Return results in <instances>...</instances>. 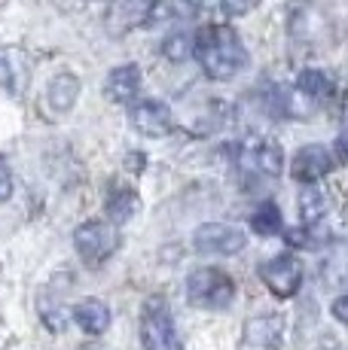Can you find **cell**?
Segmentation results:
<instances>
[{"label": "cell", "instance_id": "6da1fadb", "mask_svg": "<svg viewBox=\"0 0 348 350\" xmlns=\"http://www.w3.org/2000/svg\"><path fill=\"white\" fill-rule=\"evenodd\" d=\"M192 55L202 64L205 77L214 83H226V79L238 77L251 62L242 37L226 25H208L199 31L192 40Z\"/></svg>", "mask_w": 348, "mask_h": 350}, {"label": "cell", "instance_id": "7a4b0ae2", "mask_svg": "<svg viewBox=\"0 0 348 350\" xmlns=\"http://www.w3.org/2000/svg\"><path fill=\"white\" fill-rule=\"evenodd\" d=\"M236 299V280L217 265L192 268L186 278V301L202 311H223Z\"/></svg>", "mask_w": 348, "mask_h": 350}, {"label": "cell", "instance_id": "3957f363", "mask_svg": "<svg viewBox=\"0 0 348 350\" xmlns=\"http://www.w3.org/2000/svg\"><path fill=\"white\" fill-rule=\"evenodd\" d=\"M140 345L144 350H184L171 308L162 295H150L140 308Z\"/></svg>", "mask_w": 348, "mask_h": 350}, {"label": "cell", "instance_id": "277c9868", "mask_svg": "<svg viewBox=\"0 0 348 350\" xmlns=\"http://www.w3.org/2000/svg\"><path fill=\"white\" fill-rule=\"evenodd\" d=\"M73 250L86 265H101L119 250V228L107 219H89L73 228Z\"/></svg>", "mask_w": 348, "mask_h": 350}, {"label": "cell", "instance_id": "5b68a950", "mask_svg": "<svg viewBox=\"0 0 348 350\" xmlns=\"http://www.w3.org/2000/svg\"><path fill=\"white\" fill-rule=\"evenodd\" d=\"M238 165L253 177H278L284 171V150L269 137H247L238 146Z\"/></svg>", "mask_w": 348, "mask_h": 350}, {"label": "cell", "instance_id": "8992f818", "mask_svg": "<svg viewBox=\"0 0 348 350\" xmlns=\"http://www.w3.org/2000/svg\"><path fill=\"white\" fill-rule=\"evenodd\" d=\"M260 278H263L266 289L278 299H290L303 286V262L293 253H278L260 265Z\"/></svg>", "mask_w": 348, "mask_h": 350}, {"label": "cell", "instance_id": "52a82bcc", "mask_svg": "<svg viewBox=\"0 0 348 350\" xmlns=\"http://www.w3.org/2000/svg\"><path fill=\"white\" fill-rule=\"evenodd\" d=\"M192 247L208 256H236L247 247V234L232 223H205L192 232Z\"/></svg>", "mask_w": 348, "mask_h": 350}, {"label": "cell", "instance_id": "ba28073f", "mask_svg": "<svg viewBox=\"0 0 348 350\" xmlns=\"http://www.w3.org/2000/svg\"><path fill=\"white\" fill-rule=\"evenodd\" d=\"M129 122L144 137H165V134L174 131V113L165 100L144 98L129 107Z\"/></svg>", "mask_w": 348, "mask_h": 350}, {"label": "cell", "instance_id": "9c48e42d", "mask_svg": "<svg viewBox=\"0 0 348 350\" xmlns=\"http://www.w3.org/2000/svg\"><path fill=\"white\" fill-rule=\"evenodd\" d=\"M333 167H336V159H333V152L324 144H306V146H299L297 156L290 161V177L303 186H314Z\"/></svg>", "mask_w": 348, "mask_h": 350}, {"label": "cell", "instance_id": "30bf717a", "mask_svg": "<svg viewBox=\"0 0 348 350\" xmlns=\"http://www.w3.org/2000/svg\"><path fill=\"white\" fill-rule=\"evenodd\" d=\"M281 341H284V317L257 314L242 326L238 350H281Z\"/></svg>", "mask_w": 348, "mask_h": 350}, {"label": "cell", "instance_id": "8fae6325", "mask_svg": "<svg viewBox=\"0 0 348 350\" xmlns=\"http://www.w3.org/2000/svg\"><path fill=\"white\" fill-rule=\"evenodd\" d=\"M153 10H156V0H110L104 22L110 33H125L150 22Z\"/></svg>", "mask_w": 348, "mask_h": 350}, {"label": "cell", "instance_id": "7c38bea8", "mask_svg": "<svg viewBox=\"0 0 348 350\" xmlns=\"http://www.w3.org/2000/svg\"><path fill=\"white\" fill-rule=\"evenodd\" d=\"M104 92H107V98L116 100V104H132V100L138 98V92H140V70H138V64L113 67V70L107 73V79H104Z\"/></svg>", "mask_w": 348, "mask_h": 350}, {"label": "cell", "instance_id": "4fadbf2b", "mask_svg": "<svg viewBox=\"0 0 348 350\" xmlns=\"http://www.w3.org/2000/svg\"><path fill=\"white\" fill-rule=\"evenodd\" d=\"M73 320L86 335H104L110 329V308L101 299H79L73 305Z\"/></svg>", "mask_w": 348, "mask_h": 350}, {"label": "cell", "instance_id": "5bb4252c", "mask_svg": "<svg viewBox=\"0 0 348 350\" xmlns=\"http://www.w3.org/2000/svg\"><path fill=\"white\" fill-rule=\"evenodd\" d=\"M297 211H299V223L306 228H318L327 219V211H330V201H327V192L314 186H303L297 195Z\"/></svg>", "mask_w": 348, "mask_h": 350}, {"label": "cell", "instance_id": "9a60e30c", "mask_svg": "<svg viewBox=\"0 0 348 350\" xmlns=\"http://www.w3.org/2000/svg\"><path fill=\"white\" fill-rule=\"evenodd\" d=\"M293 92H297L299 98L324 100V98H330L333 92H336V83H333V77L324 70V67H306V70H299Z\"/></svg>", "mask_w": 348, "mask_h": 350}, {"label": "cell", "instance_id": "2e32d148", "mask_svg": "<svg viewBox=\"0 0 348 350\" xmlns=\"http://www.w3.org/2000/svg\"><path fill=\"white\" fill-rule=\"evenodd\" d=\"M138 207H140L138 192H135V189H129V186H116V189L107 192V201H104L107 223H110V226H123V223H129V219L138 213Z\"/></svg>", "mask_w": 348, "mask_h": 350}, {"label": "cell", "instance_id": "e0dca14e", "mask_svg": "<svg viewBox=\"0 0 348 350\" xmlns=\"http://www.w3.org/2000/svg\"><path fill=\"white\" fill-rule=\"evenodd\" d=\"M79 89H83V85H79V79L73 77V73H55V77L49 79L46 100H49V107L55 113H71L79 98Z\"/></svg>", "mask_w": 348, "mask_h": 350}, {"label": "cell", "instance_id": "ac0fdd59", "mask_svg": "<svg viewBox=\"0 0 348 350\" xmlns=\"http://www.w3.org/2000/svg\"><path fill=\"white\" fill-rule=\"evenodd\" d=\"M251 228L257 234H278L281 228H284V219H281V211L275 201H263V204L257 207V211L251 213Z\"/></svg>", "mask_w": 348, "mask_h": 350}, {"label": "cell", "instance_id": "d6986e66", "mask_svg": "<svg viewBox=\"0 0 348 350\" xmlns=\"http://www.w3.org/2000/svg\"><path fill=\"white\" fill-rule=\"evenodd\" d=\"M162 52H165V58L174 64H180V62H186V58L192 55V37L186 31H174L165 37V43H162Z\"/></svg>", "mask_w": 348, "mask_h": 350}, {"label": "cell", "instance_id": "ffe728a7", "mask_svg": "<svg viewBox=\"0 0 348 350\" xmlns=\"http://www.w3.org/2000/svg\"><path fill=\"white\" fill-rule=\"evenodd\" d=\"M12 198V171H10V161L0 156V204Z\"/></svg>", "mask_w": 348, "mask_h": 350}, {"label": "cell", "instance_id": "44dd1931", "mask_svg": "<svg viewBox=\"0 0 348 350\" xmlns=\"http://www.w3.org/2000/svg\"><path fill=\"white\" fill-rule=\"evenodd\" d=\"M220 10H223L226 18H238L251 10V0H220Z\"/></svg>", "mask_w": 348, "mask_h": 350}, {"label": "cell", "instance_id": "7402d4cb", "mask_svg": "<svg viewBox=\"0 0 348 350\" xmlns=\"http://www.w3.org/2000/svg\"><path fill=\"white\" fill-rule=\"evenodd\" d=\"M0 85L3 89H12V70H10V62L0 55Z\"/></svg>", "mask_w": 348, "mask_h": 350}, {"label": "cell", "instance_id": "603a6c76", "mask_svg": "<svg viewBox=\"0 0 348 350\" xmlns=\"http://www.w3.org/2000/svg\"><path fill=\"white\" fill-rule=\"evenodd\" d=\"M333 317H336L339 323H345L348 317H345V295H339L336 301H333Z\"/></svg>", "mask_w": 348, "mask_h": 350}]
</instances>
